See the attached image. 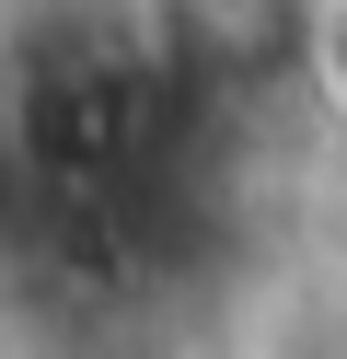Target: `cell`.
Returning a JSON list of instances; mask_svg holds the SVG:
<instances>
[{
  "mask_svg": "<svg viewBox=\"0 0 347 359\" xmlns=\"http://www.w3.org/2000/svg\"><path fill=\"white\" fill-rule=\"evenodd\" d=\"M324 0H151V58L208 93H266V81L313 70Z\"/></svg>",
  "mask_w": 347,
  "mask_h": 359,
  "instance_id": "6da1fadb",
  "label": "cell"
}]
</instances>
